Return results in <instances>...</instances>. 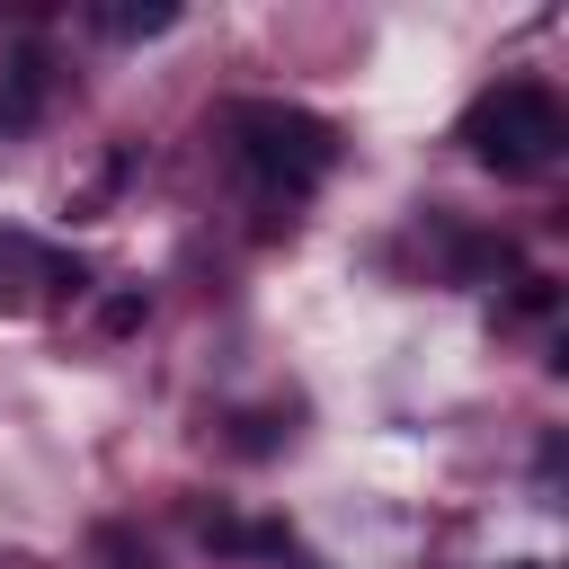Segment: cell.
Masks as SVG:
<instances>
[{"mask_svg":"<svg viewBox=\"0 0 569 569\" xmlns=\"http://www.w3.org/2000/svg\"><path fill=\"white\" fill-rule=\"evenodd\" d=\"M222 142H231L240 178L267 187V196H311L338 169V124L311 116V107H284V98H231Z\"/></svg>","mask_w":569,"mask_h":569,"instance_id":"obj_1","label":"cell"},{"mask_svg":"<svg viewBox=\"0 0 569 569\" xmlns=\"http://www.w3.org/2000/svg\"><path fill=\"white\" fill-rule=\"evenodd\" d=\"M569 142V116H560V89L551 80H498L462 107V151L498 178H533L551 169V151Z\"/></svg>","mask_w":569,"mask_h":569,"instance_id":"obj_2","label":"cell"},{"mask_svg":"<svg viewBox=\"0 0 569 569\" xmlns=\"http://www.w3.org/2000/svg\"><path fill=\"white\" fill-rule=\"evenodd\" d=\"M27 276H44V284H89V267L80 258H53V249H36L27 231H0V302H27Z\"/></svg>","mask_w":569,"mask_h":569,"instance_id":"obj_3","label":"cell"},{"mask_svg":"<svg viewBox=\"0 0 569 569\" xmlns=\"http://www.w3.org/2000/svg\"><path fill=\"white\" fill-rule=\"evenodd\" d=\"M44 89H53L44 44H18V53H9V71H0V124H27V116L44 107Z\"/></svg>","mask_w":569,"mask_h":569,"instance_id":"obj_4","label":"cell"},{"mask_svg":"<svg viewBox=\"0 0 569 569\" xmlns=\"http://www.w3.org/2000/svg\"><path fill=\"white\" fill-rule=\"evenodd\" d=\"M98 27H107V36H124V44L169 36V27H178V0H116V9H98Z\"/></svg>","mask_w":569,"mask_h":569,"instance_id":"obj_5","label":"cell"}]
</instances>
